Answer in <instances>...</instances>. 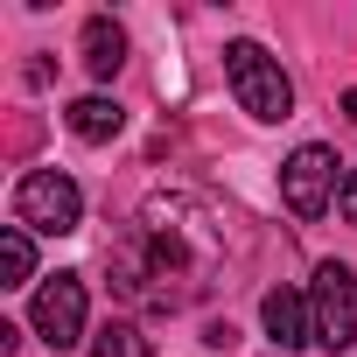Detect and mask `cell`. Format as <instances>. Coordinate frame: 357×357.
<instances>
[{
  "mask_svg": "<svg viewBox=\"0 0 357 357\" xmlns=\"http://www.w3.org/2000/svg\"><path fill=\"white\" fill-rule=\"evenodd\" d=\"M225 77H231V91H238V105L252 112V119H287L294 112V84H287V70L259 50V43H225Z\"/></svg>",
  "mask_w": 357,
  "mask_h": 357,
  "instance_id": "6da1fadb",
  "label": "cell"
},
{
  "mask_svg": "<svg viewBox=\"0 0 357 357\" xmlns=\"http://www.w3.org/2000/svg\"><path fill=\"white\" fill-rule=\"evenodd\" d=\"M15 225H22V231H50V238L77 231V225H84L77 183H70V175H56V168H29L22 183H15Z\"/></svg>",
  "mask_w": 357,
  "mask_h": 357,
  "instance_id": "7a4b0ae2",
  "label": "cell"
},
{
  "mask_svg": "<svg viewBox=\"0 0 357 357\" xmlns=\"http://www.w3.org/2000/svg\"><path fill=\"white\" fill-rule=\"evenodd\" d=\"M308 315H315V343H329V350H350L357 343V273L343 259H322L315 266Z\"/></svg>",
  "mask_w": 357,
  "mask_h": 357,
  "instance_id": "3957f363",
  "label": "cell"
},
{
  "mask_svg": "<svg viewBox=\"0 0 357 357\" xmlns=\"http://www.w3.org/2000/svg\"><path fill=\"white\" fill-rule=\"evenodd\" d=\"M336 168H343V161H336L329 147H315V140L287 154V168H280V197H287L294 218H322V211H329V190L343 183Z\"/></svg>",
  "mask_w": 357,
  "mask_h": 357,
  "instance_id": "277c9868",
  "label": "cell"
},
{
  "mask_svg": "<svg viewBox=\"0 0 357 357\" xmlns=\"http://www.w3.org/2000/svg\"><path fill=\"white\" fill-rule=\"evenodd\" d=\"M29 315H36V336H43L50 350H77V343H84V280H77V273L43 280Z\"/></svg>",
  "mask_w": 357,
  "mask_h": 357,
  "instance_id": "5b68a950",
  "label": "cell"
},
{
  "mask_svg": "<svg viewBox=\"0 0 357 357\" xmlns=\"http://www.w3.org/2000/svg\"><path fill=\"white\" fill-rule=\"evenodd\" d=\"M259 322H266L273 350H301V343H315V315H308V301H301L294 287H273V294L259 301Z\"/></svg>",
  "mask_w": 357,
  "mask_h": 357,
  "instance_id": "8992f818",
  "label": "cell"
},
{
  "mask_svg": "<svg viewBox=\"0 0 357 357\" xmlns=\"http://www.w3.org/2000/svg\"><path fill=\"white\" fill-rule=\"evenodd\" d=\"M119 63H126V29H119L112 15H91V22H84V70H91V77H112Z\"/></svg>",
  "mask_w": 357,
  "mask_h": 357,
  "instance_id": "52a82bcc",
  "label": "cell"
},
{
  "mask_svg": "<svg viewBox=\"0 0 357 357\" xmlns=\"http://www.w3.org/2000/svg\"><path fill=\"white\" fill-rule=\"evenodd\" d=\"M119 126H126V112H119L112 98H98V91L70 105V133H77V140H112Z\"/></svg>",
  "mask_w": 357,
  "mask_h": 357,
  "instance_id": "ba28073f",
  "label": "cell"
},
{
  "mask_svg": "<svg viewBox=\"0 0 357 357\" xmlns=\"http://www.w3.org/2000/svg\"><path fill=\"white\" fill-rule=\"evenodd\" d=\"M29 273H36V245L22 225H8L0 231V287H29Z\"/></svg>",
  "mask_w": 357,
  "mask_h": 357,
  "instance_id": "9c48e42d",
  "label": "cell"
},
{
  "mask_svg": "<svg viewBox=\"0 0 357 357\" xmlns=\"http://www.w3.org/2000/svg\"><path fill=\"white\" fill-rule=\"evenodd\" d=\"M91 357H147V336H140L133 322H105V329L91 336Z\"/></svg>",
  "mask_w": 357,
  "mask_h": 357,
  "instance_id": "30bf717a",
  "label": "cell"
},
{
  "mask_svg": "<svg viewBox=\"0 0 357 357\" xmlns=\"http://www.w3.org/2000/svg\"><path fill=\"white\" fill-rule=\"evenodd\" d=\"M336 211H343V225H357V168L336 183Z\"/></svg>",
  "mask_w": 357,
  "mask_h": 357,
  "instance_id": "8fae6325",
  "label": "cell"
},
{
  "mask_svg": "<svg viewBox=\"0 0 357 357\" xmlns=\"http://www.w3.org/2000/svg\"><path fill=\"white\" fill-rule=\"evenodd\" d=\"M343 119H357V91H343Z\"/></svg>",
  "mask_w": 357,
  "mask_h": 357,
  "instance_id": "7c38bea8",
  "label": "cell"
}]
</instances>
